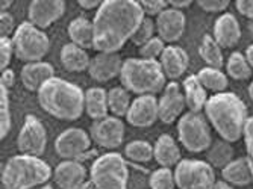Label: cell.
<instances>
[{
    "instance_id": "f907efd6",
    "label": "cell",
    "mask_w": 253,
    "mask_h": 189,
    "mask_svg": "<svg viewBox=\"0 0 253 189\" xmlns=\"http://www.w3.org/2000/svg\"><path fill=\"white\" fill-rule=\"evenodd\" d=\"M79 189H99V188H97V186H96L93 182H91V180L88 179V180H86V182H85V183H84L81 188H79Z\"/></svg>"
},
{
    "instance_id": "277c9868",
    "label": "cell",
    "mask_w": 253,
    "mask_h": 189,
    "mask_svg": "<svg viewBox=\"0 0 253 189\" xmlns=\"http://www.w3.org/2000/svg\"><path fill=\"white\" fill-rule=\"evenodd\" d=\"M52 177V168L41 157L15 154L3 165L0 182L3 189H35Z\"/></svg>"
},
{
    "instance_id": "4dcf8cb0",
    "label": "cell",
    "mask_w": 253,
    "mask_h": 189,
    "mask_svg": "<svg viewBox=\"0 0 253 189\" xmlns=\"http://www.w3.org/2000/svg\"><path fill=\"white\" fill-rule=\"evenodd\" d=\"M132 102L129 97V91L123 86H114L108 91V106H109V113L112 116H126L129 112Z\"/></svg>"
},
{
    "instance_id": "4fadbf2b",
    "label": "cell",
    "mask_w": 253,
    "mask_h": 189,
    "mask_svg": "<svg viewBox=\"0 0 253 189\" xmlns=\"http://www.w3.org/2000/svg\"><path fill=\"white\" fill-rule=\"evenodd\" d=\"M159 106V120L164 124H173L183 115L187 108L185 96L177 82H169L164 88L161 97L158 99Z\"/></svg>"
},
{
    "instance_id": "b9f144b4",
    "label": "cell",
    "mask_w": 253,
    "mask_h": 189,
    "mask_svg": "<svg viewBox=\"0 0 253 189\" xmlns=\"http://www.w3.org/2000/svg\"><path fill=\"white\" fill-rule=\"evenodd\" d=\"M197 5L206 12H223L229 8V0H197Z\"/></svg>"
},
{
    "instance_id": "7c38bea8",
    "label": "cell",
    "mask_w": 253,
    "mask_h": 189,
    "mask_svg": "<svg viewBox=\"0 0 253 189\" xmlns=\"http://www.w3.org/2000/svg\"><path fill=\"white\" fill-rule=\"evenodd\" d=\"M89 136L100 149L116 150L123 144L125 139V123L122 118L106 116L103 120L94 121L89 127Z\"/></svg>"
},
{
    "instance_id": "c3c4849f",
    "label": "cell",
    "mask_w": 253,
    "mask_h": 189,
    "mask_svg": "<svg viewBox=\"0 0 253 189\" xmlns=\"http://www.w3.org/2000/svg\"><path fill=\"white\" fill-rule=\"evenodd\" d=\"M212 189H235V186H232V185H229L227 182H224V180H220V182H217L215 185H214V188Z\"/></svg>"
},
{
    "instance_id": "ffe728a7",
    "label": "cell",
    "mask_w": 253,
    "mask_h": 189,
    "mask_svg": "<svg viewBox=\"0 0 253 189\" xmlns=\"http://www.w3.org/2000/svg\"><path fill=\"white\" fill-rule=\"evenodd\" d=\"M159 64L163 67V72L170 82H176V79L182 77L188 70L190 58L188 53L179 45L170 44L166 47L164 53L159 58Z\"/></svg>"
},
{
    "instance_id": "ee69618b",
    "label": "cell",
    "mask_w": 253,
    "mask_h": 189,
    "mask_svg": "<svg viewBox=\"0 0 253 189\" xmlns=\"http://www.w3.org/2000/svg\"><path fill=\"white\" fill-rule=\"evenodd\" d=\"M15 83V75L11 68L5 70V72H2V77H0V85L5 86L6 89H11Z\"/></svg>"
},
{
    "instance_id": "6da1fadb",
    "label": "cell",
    "mask_w": 253,
    "mask_h": 189,
    "mask_svg": "<svg viewBox=\"0 0 253 189\" xmlns=\"http://www.w3.org/2000/svg\"><path fill=\"white\" fill-rule=\"evenodd\" d=\"M144 17L141 3L136 0H103L93 18L94 50L119 53L132 39Z\"/></svg>"
},
{
    "instance_id": "d6a6232c",
    "label": "cell",
    "mask_w": 253,
    "mask_h": 189,
    "mask_svg": "<svg viewBox=\"0 0 253 189\" xmlns=\"http://www.w3.org/2000/svg\"><path fill=\"white\" fill-rule=\"evenodd\" d=\"M125 156L129 160L138 163L150 162L153 159V146L147 143V141H141V139L130 141L125 147Z\"/></svg>"
},
{
    "instance_id": "5bb4252c",
    "label": "cell",
    "mask_w": 253,
    "mask_h": 189,
    "mask_svg": "<svg viewBox=\"0 0 253 189\" xmlns=\"http://www.w3.org/2000/svg\"><path fill=\"white\" fill-rule=\"evenodd\" d=\"M65 14L64 0H34L28 8L29 23L38 29H47Z\"/></svg>"
},
{
    "instance_id": "8d00e7d4",
    "label": "cell",
    "mask_w": 253,
    "mask_h": 189,
    "mask_svg": "<svg viewBox=\"0 0 253 189\" xmlns=\"http://www.w3.org/2000/svg\"><path fill=\"white\" fill-rule=\"evenodd\" d=\"M166 42L161 39L159 37L152 38L147 44L140 47V58L147 59V61H158L161 55L166 50Z\"/></svg>"
},
{
    "instance_id": "74e56055",
    "label": "cell",
    "mask_w": 253,
    "mask_h": 189,
    "mask_svg": "<svg viewBox=\"0 0 253 189\" xmlns=\"http://www.w3.org/2000/svg\"><path fill=\"white\" fill-rule=\"evenodd\" d=\"M14 55L15 50L12 38H0V68H2V72L8 70Z\"/></svg>"
},
{
    "instance_id": "ba28073f",
    "label": "cell",
    "mask_w": 253,
    "mask_h": 189,
    "mask_svg": "<svg viewBox=\"0 0 253 189\" xmlns=\"http://www.w3.org/2000/svg\"><path fill=\"white\" fill-rule=\"evenodd\" d=\"M177 135L182 147L190 153H203L212 144L210 123L202 113H183L177 121Z\"/></svg>"
},
{
    "instance_id": "603a6c76",
    "label": "cell",
    "mask_w": 253,
    "mask_h": 189,
    "mask_svg": "<svg viewBox=\"0 0 253 189\" xmlns=\"http://www.w3.org/2000/svg\"><path fill=\"white\" fill-rule=\"evenodd\" d=\"M182 88H183V96H185L188 112L200 113L202 111H205V106L210 100L208 91L200 83L197 75H190L188 77L183 79Z\"/></svg>"
},
{
    "instance_id": "484cf974",
    "label": "cell",
    "mask_w": 253,
    "mask_h": 189,
    "mask_svg": "<svg viewBox=\"0 0 253 189\" xmlns=\"http://www.w3.org/2000/svg\"><path fill=\"white\" fill-rule=\"evenodd\" d=\"M68 38L70 41L82 49H94V26L93 21L85 18V17H78L68 25Z\"/></svg>"
},
{
    "instance_id": "1f68e13d",
    "label": "cell",
    "mask_w": 253,
    "mask_h": 189,
    "mask_svg": "<svg viewBox=\"0 0 253 189\" xmlns=\"http://www.w3.org/2000/svg\"><path fill=\"white\" fill-rule=\"evenodd\" d=\"M226 72L227 76L234 80H247L253 75V70L249 65L246 55H243L241 52H234L229 55L226 62Z\"/></svg>"
},
{
    "instance_id": "f6af8a7d",
    "label": "cell",
    "mask_w": 253,
    "mask_h": 189,
    "mask_svg": "<svg viewBox=\"0 0 253 189\" xmlns=\"http://www.w3.org/2000/svg\"><path fill=\"white\" fill-rule=\"evenodd\" d=\"M169 6L173 8V9H177V11H182L183 8H188L193 5L191 0H169Z\"/></svg>"
},
{
    "instance_id": "f1b7e54d",
    "label": "cell",
    "mask_w": 253,
    "mask_h": 189,
    "mask_svg": "<svg viewBox=\"0 0 253 189\" xmlns=\"http://www.w3.org/2000/svg\"><path fill=\"white\" fill-rule=\"evenodd\" d=\"M199 55L203 59V62L211 68L221 70V67L224 64L223 49L217 44L214 37L210 34H205L202 37V41L199 45Z\"/></svg>"
},
{
    "instance_id": "f35d334b",
    "label": "cell",
    "mask_w": 253,
    "mask_h": 189,
    "mask_svg": "<svg viewBox=\"0 0 253 189\" xmlns=\"http://www.w3.org/2000/svg\"><path fill=\"white\" fill-rule=\"evenodd\" d=\"M141 8H143V12L146 17L152 18V17H158L163 14L167 8H169V3L166 0H141Z\"/></svg>"
},
{
    "instance_id": "db71d44e",
    "label": "cell",
    "mask_w": 253,
    "mask_h": 189,
    "mask_svg": "<svg viewBox=\"0 0 253 189\" xmlns=\"http://www.w3.org/2000/svg\"><path fill=\"white\" fill-rule=\"evenodd\" d=\"M35 189H53L50 185H42V186H38V188H35Z\"/></svg>"
},
{
    "instance_id": "e0dca14e",
    "label": "cell",
    "mask_w": 253,
    "mask_h": 189,
    "mask_svg": "<svg viewBox=\"0 0 253 189\" xmlns=\"http://www.w3.org/2000/svg\"><path fill=\"white\" fill-rule=\"evenodd\" d=\"M158 37L164 42H176L182 38L187 28V17L182 11L167 8L155 20Z\"/></svg>"
},
{
    "instance_id": "d6986e66",
    "label": "cell",
    "mask_w": 253,
    "mask_h": 189,
    "mask_svg": "<svg viewBox=\"0 0 253 189\" xmlns=\"http://www.w3.org/2000/svg\"><path fill=\"white\" fill-rule=\"evenodd\" d=\"M214 39L221 49H232L241 39V26L237 17L231 12H224L217 17L214 23Z\"/></svg>"
},
{
    "instance_id": "30bf717a",
    "label": "cell",
    "mask_w": 253,
    "mask_h": 189,
    "mask_svg": "<svg viewBox=\"0 0 253 189\" xmlns=\"http://www.w3.org/2000/svg\"><path fill=\"white\" fill-rule=\"evenodd\" d=\"M91 143L89 133L81 127H68L55 139V151L62 160H79L88 156Z\"/></svg>"
},
{
    "instance_id": "d4e9b609",
    "label": "cell",
    "mask_w": 253,
    "mask_h": 189,
    "mask_svg": "<svg viewBox=\"0 0 253 189\" xmlns=\"http://www.w3.org/2000/svg\"><path fill=\"white\" fill-rule=\"evenodd\" d=\"M91 62V58L88 55V52L82 47L68 42L65 45H62L61 49V64L64 65V68L70 73H82L85 70H88Z\"/></svg>"
},
{
    "instance_id": "7bdbcfd3",
    "label": "cell",
    "mask_w": 253,
    "mask_h": 189,
    "mask_svg": "<svg viewBox=\"0 0 253 189\" xmlns=\"http://www.w3.org/2000/svg\"><path fill=\"white\" fill-rule=\"evenodd\" d=\"M235 5L241 15L249 18V21H253V0H237Z\"/></svg>"
},
{
    "instance_id": "52a82bcc",
    "label": "cell",
    "mask_w": 253,
    "mask_h": 189,
    "mask_svg": "<svg viewBox=\"0 0 253 189\" xmlns=\"http://www.w3.org/2000/svg\"><path fill=\"white\" fill-rule=\"evenodd\" d=\"M15 56L25 64L41 62L50 50V39L32 23L23 21L12 35Z\"/></svg>"
},
{
    "instance_id": "f546056e",
    "label": "cell",
    "mask_w": 253,
    "mask_h": 189,
    "mask_svg": "<svg viewBox=\"0 0 253 189\" xmlns=\"http://www.w3.org/2000/svg\"><path fill=\"white\" fill-rule=\"evenodd\" d=\"M197 77L206 91H212L215 94L226 92V89L229 86L227 75H224L221 70H217V68L205 67L197 73Z\"/></svg>"
},
{
    "instance_id": "cb8c5ba5",
    "label": "cell",
    "mask_w": 253,
    "mask_h": 189,
    "mask_svg": "<svg viewBox=\"0 0 253 189\" xmlns=\"http://www.w3.org/2000/svg\"><path fill=\"white\" fill-rule=\"evenodd\" d=\"M85 113L94 121L109 116L108 91L100 86H93L85 91Z\"/></svg>"
},
{
    "instance_id": "2e32d148",
    "label": "cell",
    "mask_w": 253,
    "mask_h": 189,
    "mask_svg": "<svg viewBox=\"0 0 253 189\" xmlns=\"http://www.w3.org/2000/svg\"><path fill=\"white\" fill-rule=\"evenodd\" d=\"M123 62L125 61L119 53H97L96 56L91 58L88 75L96 82H109L111 79L120 77Z\"/></svg>"
},
{
    "instance_id": "d590c367",
    "label": "cell",
    "mask_w": 253,
    "mask_h": 189,
    "mask_svg": "<svg viewBox=\"0 0 253 189\" xmlns=\"http://www.w3.org/2000/svg\"><path fill=\"white\" fill-rule=\"evenodd\" d=\"M155 32H156V25L155 21L149 17H144V20L141 21V25L138 26L136 32L132 37V42L136 47H143L144 44H147L152 38H155Z\"/></svg>"
},
{
    "instance_id": "7a4b0ae2",
    "label": "cell",
    "mask_w": 253,
    "mask_h": 189,
    "mask_svg": "<svg viewBox=\"0 0 253 189\" xmlns=\"http://www.w3.org/2000/svg\"><path fill=\"white\" fill-rule=\"evenodd\" d=\"M205 116L218 136L231 144L244 138V130L250 118L246 103L235 92L227 91L210 97L205 106Z\"/></svg>"
},
{
    "instance_id": "836d02e7",
    "label": "cell",
    "mask_w": 253,
    "mask_h": 189,
    "mask_svg": "<svg viewBox=\"0 0 253 189\" xmlns=\"http://www.w3.org/2000/svg\"><path fill=\"white\" fill-rule=\"evenodd\" d=\"M12 127V116H11V100H9V89L0 85V138L5 139Z\"/></svg>"
},
{
    "instance_id": "4316f807",
    "label": "cell",
    "mask_w": 253,
    "mask_h": 189,
    "mask_svg": "<svg viewBox=\"0 0 253 189\" xmlns=\"http://www.w3.org/2000/svg\"><path fill=\"white\" fill-rule=\"evenodd\" d=\"M223 180L232 186H247L253 182V176L246 157L234 159L221 171Z\"/></svg>"
},
{
    "instance_id": "9c48e42d",
    "label": "cell",
    "mask_w": 253,
    "mask_h": 189,
    "mask_svg": "<svg viewBox=\"0 0 253 189\" xmlns=\"http://www.w3.org/2000/svg\"><path fill=\"white\" fill-rule=\"evenodd\" d=\"M173 173L177 189H212L217 183L215 171L206 160L182 159Z\"/></svg>"
},
{
    "instance_id": "bcb514c9",
    "label": "cell",
    "mask_w": 253,
    "mask_h": 189,
    "mask_svg": "<svg viewBox=\"0 0 253 189\" xmlns=\"http://www.w3.org/2000/svg\"><path fill=\"white\" fill-rule=\"evenodd\" d=\"M79 6L84 8V9H94V8H100L102 2L100 0H79Z\"/></svg>"
},
{
    "instance_id": "e575fe53",
    "label": "cell",
    "mask_w": 253,
    "mask_h": 189,
    "mask_svg": "<svg viewBox=\"0 0 253 189\" xmlns=\"http://www.w3.org/2000/svg\"><path fill=\"white\" fill-rule=\"evenodd\" d=\"M150 189H176L174 173L170 168H158L149 176Z\"/></svg>"
},
{
    "instance_id": "ac0fdd59",
    "label": "cell",
    "mask_w": 253,
    "mask_h": 189,
    "mask_svg": "<svg viewBox=\"0 0 253 189\" xmlns=\"http://www.w3.org/2000/svg\"><path fill=\"white\" fill-rule=\"evenodd\" d=\"M53 180L61 189H79L86 182V168L79 160H62L53 171Z\"/></svg>"
},
{
    "instance_id": "83f0119b",
    "label": "cell",
    "mask_w": 253,
    "mask_h": 189,
    "mask_svg": "<svg viewBox=\"0 0 253 189\" xmlns=\"http://www.w3.org/2000/svg\"><path fill=\"white\" fill-rule=\"evenodd\" d=\"M234 160V149L232 144L224 139H218L211 144V147L206 150V162L212 168L223 171L229 163Z\"/></svg>"
},
{
    "instance_id": "f5cc1de1",
    "label": "cell",
    "mask_w": 253,
    "mask_h": 189,
    "mask_svg": "<svg viewBox=\"0 0 253 189\" xmlns=\"http://www.w3.org/2000/svg\"><path fill=\"white\" fill-rule=\"evenodd\" d=\"M247 28H249V34H250V37H252V39H253V21H249Z\"/></svg>"
},
{
    "instance_id": "8992f818",
    "label": "cell",
    "mask_w": 253,
    "mask_h": 189,
    "mask_svg": "<svg viewBox=\"0 0 253 189\" xmlns=\"http://www.w3.org/2000/svg\"><path fill=\"white\" fill-rule=\"evenodd\" d=\"M89 180L99 189H127L129 168L126 159L117 151L97 156L91 163Z\"/></svg>"
},
{
    "instance_id": "3957f363",
    "label": "cell",
    "mask_w": 253,
    "mask_h": 189,
    "mask_svg": "<svg viewBox=\"0 0 253 189\" xmlns=\"http://www.w3.org/2000/svg\"><path fill=\"white\" fill-rule=\"evenodd\" d=\"M37 96L41 109L56 120L76 121L85 112V91L61 77L49 79Z\"/></svg>"
},
{
    "instance_id": "ab89813d",
    "label": "cell",
    "mask_w": 253,
    "mask_h": 189,
    "mask_svg": "<svg viewBox=\"0 0 253 189\" xmlns=\"http://www.w3.org/2000/svg\"><path fill=\"white\" fill-rule=\"evenodd\" d=\"M243 139L246 144V159H247V163H249L252 176H253V116L249 118Z\"/></svg>"
},
{
    "instance_id": "9a60e30c",
    "label": "cell",
    "mask_w": 253,
    "mask_h": 189,
    "mask_svg": "<svg viewBox=\"0 0 253 189\" xmlns=\"http://www.w3.org/2000/svg\"><path fill=\"white\" fill-rule=\"evenodd\" d=\"M126 120L130 126L146 129L153 126L159 120V106L155 96H140L136 97L126 115Z\"/></svg>"
},
{
    "instance_id": "7402d4cb",
    "label": "cell",
    "mask_w": 253,
    "mask_h": 189,
    "mask_svg": "<svg viewBox=\"0 0 253 189\" xmlns=\"http://www.w3.org/2000/svg\"><path fill=\"white\" fill-rule=\"evenodd\" d=\"M153 159L161 168H176V165L182 160L180 149L176 141L169 133H163L153 146Z\"/></svg>"
},
{
    "instance_id": "5b68a950",
    "label": "cell",
    "mask_w": 253,
    "mask_h": 189,
    "mask_svg": "<svg viewBox=\"0 0 253 189\" xmlns=\"http://www.w3.org/2000/svg\"><path fill=\"white\" fill-rule=\"evenodd\" d=\"M120 80L123 88L140 96H156L167 86V77L159 61L127 58L123 62Z\"/></svg>"
},
{
    "instance_id": "681fc988",
    "label": "cell",
    "mask_w": 253,
    "mask_h": 189,
    "mask_svg": "<svg viewBox=\"0 0 253 189\" xmlns=\"http://www.w3.org/2000/svg\"><path fill=\"white\" fill-rule=\"evenodd\" d=\"M12 3H14L12 0H5V2H2V3H0V9H2V12H8L9 6H11Z\"/></svg>"
},
{
    "instance_id": "8fae6325",
    "label": "cell",
    "mask_w": 253,
    "mask_h": 189,
    "mask_svg": "<svg viewBox=\"0 0 253 189\" xmlns=\"http://www.w3.org/2000/svg\"><path fill=\"white\" fill-rule=\"evenodd\" d=\"M47 147V132L40 118L35 115H26L18 136H17V149L20 154H28L40 157L44 154Z\"/></svg>"
},
{
    "instance_id": "816d5d0a",
    "label": "cell",
    "mask_w": 253,
    "mask_h": 189,
    "mask_svg": "<svg viewBox=\"0 0 253 189\" xmlns=\"http://www.w3.org/2000/svg\"><path fill=\"white\" fill-rule=\"evenodd\" d=\"M249 97H250L252 102H253V80H252V83L249 85Z\"/></svg>"
},
{
    "instance_id": "7dc6e473",
    "label": "cell",
    "mask_w": 253,
    "mask_h": 189,
    "mask_svg": "<svg viewBox=\"0 0 253 189\" xmlns=\"http://www.w3.org/2000/svg\"><path fill=\"white\" fill-rule=\"evenodd\" d=\"M246 59H247V62H249V65L252 67V70H253V44H250L247 49H246Z\"/></svg>"
},
{
    "instance_id": "44dd1931",
    "label": "cell",
    "mask_w": 253,
    "mask_h": 189,
    "mask_svg": "<svg viewBox=\"0 0 253 189\" xmlns=\"http://www.w3.org/2000/svg\"><path fill=\"white\" fill-rule=\"evenodd\" d=\"M52 77H55V68L52 67V64L44 61L25 64L20 72L23 86L31 92H38L40 88Z\"/></svg>"
},
{
    "instance_id": "60d3db41",
    "label": "cell",
    "mask_w": 253,
    "mask_h": 189,
    "mask_svg": "<svg viewBox=\"0 0 253 189\" xmlns=\"http://www.w3.org/2000/svg\"><path fill=\"white\" fill-rule=\"evenodd\" d=\"M15 21L14 17L9 12L0 14V38H12L15 34Z\"/></svg>"
}]
</instances>
